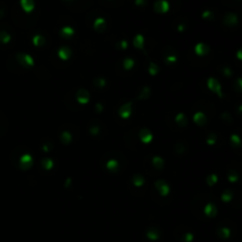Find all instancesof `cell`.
I'll return each mask as SVG.
<instances>
[{
  "label": "cell",
  "instance_id": "603a6c76",
  "mask_svg": "<svg viewBox=\"0 0 242 242\" xmlns=\"http://www.w3.org/2000/svg\"><path fill=\"white\" fill-rule=\"evenodd\" d=\"M153 165H154L156 169H162L163 165H164V160L160 156H155L153 158Z\"/></svg>",
  "mask_w": 242,
  "mask_h": 242
},
{
  "label": "cell",
  "instance_id": "277c9868",
  "mask_svg": "<svg viewBox=\"0 0 242 242\" xmlns=\"http://www.w3.org/2000/svg\"><path fill=\"white\" fill-rule=\"evenodd\" d=\"M170 8V4L169 1L166 0H157L154 5V10L156 13H160V14H163V13H166Z\"/></svg>",
  "mask_w": 242,
  "mask_h": 242
},
{
  "label": "cell",
  "instance_id": "83f0119b",
  "mask_svg": "<svg viewBox=\"0 0 242 242\" xmlns=\"http://www.w3.org/2000/svg\"><path fill=\"white\" fill-rule=\"evenodd\" d=\"M221 200L223 201V202H229L233 200V193H231L230 190H226V191H223V194L221 195Z\"/></svg>",
  "mask_w": 242,
  "mask_h": 242
},
{
  "label": "cell",
  "instance_id": "b9f144b4",
  "mask_svg": "<svg viewBox=\"0 0 242 242\" xmlns=\"http://www.w3.org/2000/svg\"><path fill=\"white\" fill-rule=\"evenodd\" d=\"M96 110H97V112H102V111H103V105H102L100 103H97V104H96Z\"/></svg>",
  "mask_w": 242,
  "mask_h": 242
},
{
  "label": "cell",
  "instance_id": "d6a6232c",
  "mask_svg": "<svg viewBox=\"0 0 242 242\" xmlns=\"http://www.w3.org/2000/svg\"><path fill=\"white\" fill-rule=\"evenodd\" d=\"M149 95H150V89L149 88H144L143 91L141 92V95L138 96L141 99H144V98H148L149 97Z\"/></svg>",
  "mask_w": 242,
  "mask_h": 242
},
{
  "label": "cell",
  "instance_id": "2e32d148",
  "mask_svg": "<svg viewBox=\"0 0 242 242\" xmlns=\"http://www.w3.org/2000/svg\"><path fill=\"white\" fill-rule=\"evenodd\" d=\"M224 22L229 26L236 25L237 24V15L234 14V13H227L226 17H224Z\"/></svg>",
  "mask_w": 242,
  "mask_h": 242
},
{
  "label": "cell",
  "instance_id": "c3c4849f",
  "mask_svg": "<svg viewBox=\"0 0 242 242\" xmlns=\"http://www.w3.org/2000/svg\"><path fill=\"white\" fill-rule=\"evenodd\" d=\"M237 58L239 59H241L242 57H241V50H239V52H237Z\"/></svg>",
  "mask_w": 242,
  "mask_h": 242
},
{
  "label": "cell",
  "instance_id": "8992f818",
  "mask_svg": "<svg viewBox=\"0 0 242 242\" xmlns=\"http://www.w3.org/2000/svg\"><path fill=\"white\" fill-rule=\"evenodd\" d=\"M77 102L79 104H88L89 102H90V98H91V96H90V93H89V91H86L85 89H82V90H78L77 91Z\"/></svg>",
  "mask_w": 242,
  "mask_h": 242
},
{
  "label": "cell",
  "instance_id": "e0dca14e",
  "mask_svg": "<svg viewBox=\"0 0 242 242\" xmlns=\"http://www.w3.org/2000/svg\"><path fill=\"white\" fill-rule=\"evenodd\" d=\"M175 122H176L177 125L180 126H186L187 125V117L183 112H178L176 116H175Z\"/></svg>",
  "mask_w": 242,
  "mask_h": 242
},
{
  "label": "cell",
  "instance_id": "1f68e13d",
  "mask_svg": "<svg viewBox=\"0 0 242 242\" xmlns=\"http://www.w3.org/2000/svg\"><path fill=\"white\" fill-rule=\"evenodd\" d=\"M176 62H177V57L175 55H166V58H165V63H168V64H174Z\"/></svg>",
  "mask_w": 242,
  "mask_h": 242
},
{
  "label": "cell",
  "instance_id": "3957f363",
  "mask_svg": "<svg viewBox=\"0 0 242 242\" xmlns=\"http://www.w3.org/2000/svg\"><path fill=\"white\" fill-rule=\"evenodd\" d=\"M18 62L20 63V65L25 67H32L34 66V59L31 55L29 53H19L18 55Z\"/></svg>",
  "mask_w": 242,
  "mask_h": 242
},
{
  "label": "cell",
  "instance_id": "7402d4cb",
  "mask_svg": "<svg viewBox=\"0 0 242 242\" xmlns=\"http://www.w3.org/2000/svg\"><path fill=\"white\" fill-rule=\"evenodd\" d=\"M60 34H62L63 37H65V38H70V37H72V35L75 34V30H73L72 27H70V26H64V27L60 30Z\"/></svg>",
  "mask_w": 242,
  "mask_h": 242
},
{
  "label": "cell",
  "instance_id": "6da1fadb",
  "mask_svg": "<svg viewBox=\"0 0 242 242\" xmlns=\"http://www.w3.org/2000/svg\"><path fill=\"white\" fill-rule=\"evenodd\" d=\"M207 86H208V89H209L211 92L216 93L219 97H222V96H223V95H222V89H221L220 82H219L216 78H214V77L208 78V80H207Z\"/></svg>",
  "mask_w": 242,
  "mask_h": 242
},
{
  "label": "cell",
  "instance_id": "bcb514c9",
  "mask_svg": "<svg viewBox=\"0 0 242 242\" xmlns=\"http://www.w3.org/2000/svg\"><path fill=\"white\" fill-rule=\"evenodd\" d=\"M43 151H45V153H49V151H50V146H49L47 144H44V145H43Z\"/></svg>",
  "mask_w": 242,
  "mask_h": 242
},
{
  "label": "cell",
  "instance_id": "60d3db41",
  "mask_svg": "<svg viewBox=\"0 0 242 242\" xmlns=\"http://www.w3.org/2000/svg\"><path fill=\"white\" fill-rule=\"evenodd\" d=\"M135 4L137 6H144L145 5V0H135Z\"/></svg>",
  "mask_w": 242,
  "mask_h": 242
},
{
  "label": "cell",
  "instance_id": "ac0fdd59",
  "mask_svg": "<svg viewBox=\"0 0 242 242\" xmlns=\"http://www.w3.org/2000/svg\"><path fill=\"white\" fill-rule=\"evenodd\" d=\"M60 141H62V143L63 144L71 143V141H72V135H71V132L67 131V130L62 132V133H60Z\"/></svg>",
  "mask_w": 242,
  "mask_h": 242
},
{
  "label": "cell",
  "instance_id": "ba28073f",
  "mask_svg": "<svg viewBox=\"0 0 242 242\" xmlns=\"http://www.w3.org/2000/svg\"><path fill=\"white\" fill-rule=\"evenodd\" d=\"M139 139H141V142L144 144L151 143V141L154 139V136H153V133H151L150 130H148V129H142V130L139 131Z\"/></svg>",
  "mask_w": 242,
  "mask_h": 242
},
{
  "label": "cell",
  "instance_id": "ab89813d",
  "mask_svg": "<svg viewBox=\"0 0 242 242\" xmlns=\"http://www.w3.org/2000/svg\"><path fill=\"white\" fill-rule=\"evenodd\" d=\"M237 178H239V177H237L236 174H230V175L228 176V181H229V182H236Z\"/></svg>",
  "mask_w": 242,
  "mask_h": 242
},
{
  "label": "cell",
  "instance_id": "52a82bcc",
  "mask_svg": "<svg viewBox=\"0 0 242 242\" xmlns=\"http://www.w3.org/2000/svg\"><path fill=\"white\" fill-rule=\"evenodd\" d=\"M19 163H20V168L22 169H30L33 164V157L32 155L30 154H24L20 157V161H19Z\"/></svg>",
  "mask_w": 242,
  "mask_h": 242
},
{
  "label": "cell",
  "instance_id": "4316f807",
  "mask_svg": "<svg viewBox=\"0 0 242 242\" xmlns=\"http://www.w3.org/2000/svg\"><path fill=\"white\" fill-rule=\"evenodd\" d=\"M135 66V60L132 58H125L123 62V67L125 70H131L132 67Z\"/></svg>",
  "mask_w": 242,
  "mask_h": 242
},
{
  "label": "cell",
  "instance_id": "ee69618b",
  "mask_svg": "<svg viewBox=\"0 0 242 242\" xmlns=\"http://www.w3.org/2000/svg\"><path fill=\"white\" fill-rule=\"evenodd\" d=\"M184 29H186V26L183 25V24H181V25H178V27H177V30L180 31V32H183L184 31Z\"/></svg>",
  "mask_w": 242,
  "mask_h": 242
},
{
  "label": "cell",
  "instance_id": "f6af8a7d",
  "mask_svg": "<svg viewBox=\"0 0 242 242\" xmlns=\"http://www.w3.org/2000/svg\"><path fill=\"white\" fill-rule=\"evenodd\" d=\"M223 71H224V73H226V76H228V77H229V76H231V75H233V72H231L230 70H229V69H224V70H223Z\"/></svg>",
  "mask_w": 242,
  "mask_h": 242
},
{
  "label": "cell",
  "instance_id": "8d00e7d4",
  "mask_svg": "<svg viewBox=\"0 0 242 242\" xmlns=\"http://www.w3.org/2000/svg\"><path fill=\"white\" fill-rule=\"evenodd\" d=\"M213 12L211 11H204L202 13V18H204V19H211L213 18Z\"/></svg>",
  "mask_w": 242,
  "mask_h": 242
},
{
  "label": "cell",
  "instance_id": "cb8c5ba5",
  "mask_svg": "<svg viewBox=\"0 0 242 242\" xmlns=\"http://www.w3.org/2000/svg\"><path fill=\"white\" fill-rule=\"evenodd\" d=\"M132 183L136 188H141L144 186V178L141 175H135L132 178Z\"/></svg>",
  "mask_w": 242,
  "mask_h": 242
},
{
  "label": "cell",
  "instance_id": "5b68a950",
  "mask_svg": "<svg viewBox=\"0 0 242 242\" xmlns=\"http://www.w3.org/2000/svg\"><path fill=\"white\" fill-rule=\"evenodd\" d=\"M132 113V103H125L123 104L119 110H118V116L122 119H128Z\"/></svg>",
  "mask_w": 242,
  "mask_h": 242
},
{
  "label": "cell",
  "instance_id": "d4e9b609",
  "mask_svg": "<svg viewBox=\"0 0 242 242\" xmlns=\"http://www.w3.org/2000/svg\"><path fill=\"white\" fill-rule=\"evenodd\" d=\"M217 181H219V177H217L216 174H211V175H209V176L206 178V182H207V184L209 187H213L214 184H216Z\"/></svg>",
  "mask_w": 242,
  "mask_h": 242
},
{
  "label": "cell",
  "instance_id": "4fadbf2b",
  "mask_svg": "<svg viewBox=\"0 0 242 242\" xmlns=\"http://www.w3.org/2000/svg\"><path fill=\"white\" fill-rule=\"evenodd\" d=\"M20 6L26 13H31L34 10V0H20Z\"/></svg>",
  "mask_w": 242,
  "mask_h": 242
},
{
  "label": "cell",
  "instance_id": "7a4b0ae2",
  "mask_svg": "<svg viewBox=\"0 0 242 242\" xmlns=\"http://www.w3.org/2000/svg\"><path fill=\"white\" fill-rule=\"evenodd\" d=\"M155 187H156L157 193H158L162 197L168 196L169 193H170V187H169V184H168L165 181H163V180H158V181L155 183Z\"/></svg>",
  "mask_w": 242,
  "mask_h": 242
},
{
  "label": "cell",
  "instance_id": "484cf974",
  "mask_svg": "<svg viewBox=\"0 0 242 242\" xmlns=\"http://www.w3.org/2000/svg\"><path fill=\"white\" fill-rule=\"evenodd\" d=\"M158 71H160V67L157 64H155V63H150V65L148 67V72H149V75L150 76H156L157 73H158Z\"/></svg>",
  "mask_w": 242,
  "mask_h": 242
},
{
  "label": "cell",
  "instance_id": "7bdbcfd3",
  "mask_svg": "<svg viewBox=\"0 0 242 242\" xmlns=\"http://www.w3.org/2000/svg\"><path fill=\"white\" fill-rule=\"evenodd\" d=\"M184 240H187V241H191L193 240V234H186V236H184Z\"/></svg>",
  "mask_w": 242,
  "mask_h": 242
},
{
  "label": "cell",
  "instance_id": "8fae6325",
  "mask_svg": "<svg viewBox=\"0 0 242 242\" xmlns=\"http://www.w3.org/2000/svg\"><path fill=\"white\" fill-rule=\"evenodd\" d=\"M193 121L195 124H197V125H204L206 124V122H207V116L204 115V112H202V111H197L194 116H193Z\"/></svg>",
  "mask_w": 242,
  "mask_h": 242
},
{
  "label": "cell",
  "instance_id": "74e56055",
  "mask_svg": "<svg viewBox=\"0 0 242 242\" xmlns=\"http://www.w3.org/2000/svg\"><path fill=\"white\" fill-rule=\"evenodd\" d=\"M99 131H100V128H99V126H97V125H95V126H91V128H90V133H91V135H97Z\"/></svg>",
  "mask_w": 242,
  "mask_h": 242
},
{
  "label": "cell",
  "instance_id": "d590c367",
  "mask_svg": "<svg viewBox=\"0 0 242 242\" xmlns=\"http://www.w3.org/2000/svg\"><path fill=\"white\" fill-rule=\"evenodd\" d=\"M229 234H230V230H229L228 228H222L220 230V235L221 236H223V237H228Z\"/></svg>",
  "mask_w": 242,
  "mask_h": 242
},
{
  "label": "cell",
  "instance_id": "f1b7e54d",
  "mask_svg": "<svg viewBox=\"0 0 242 242\" xmlns=\"http://www.w3.org/2000/svg\"><path fill=\"white\" fill-rule=\"evenodd\" d=\"M0 40H1V43L6 44V43H8L11 40V35L6 32H1L0 33Z\"/></svg>",
  "mask_w": 242,
  "mask_h": 242
},
{
  "label": "cell",
  "instance_id": "9a60e30c",
  "mask_svg": "<svg viewBox=\"0 0 242 242\" xmlns=\"http://www.w3.org/2000/svg\"><path fill=\"white\" fill-rule=\"evenodd\" d=\"M132 44L136 49H143L144 47V37L142 34H136L133 37V40H132Z\"/></svg>",
  "mask_w": 242,
  "mask_h": 242
},
{
  "label": "cell",
  "instance_id": "e575fe53",
  "mask_svg": "<svg viewBox=\"0 0 242 242\" xmlns=\"http://www.w3.org/2000/svg\"><path fill=\"white\" fill-rule=\"evenodd\" d=\"M146 235H148V237H149V239H151V240H156V239L158 237V234H157V231H155V230H149Z\"/></svg>",
  "mask_w": 242,
  "mask_h": 242
},
{
  "label": "cell",
  "instance_id": "9c48e42d",
  "mask_svg": "<svg viewBox=\"0 0 242 242\" xmlns=\"http://www.w3.org/2000/svg\"><path fill=\"white\" fill-rule=\"evenodd\" d=\"M194 51H195V53L198 57H203V55H206L209 52V47H208V45H206L204 43H197V44L195 45V47H194Z\"/></svg>",
  "mask_w": 242,
  "mask_h": 242
},
{
  "label": "cell",
  "instance_id": "ffe728a7",
  "mask_svg": "<svg viewBox=\"0 0 242 242\" xmlns=\"http://www.w3.org/2000/svg\"><path fill=\"white\" fill-rule=\"evenodd\" d=\"M118 165H119V163H118L117 160L111 158V160H109V161L106 162V169L110 170V171H116V170L118 169Z\"/></svg>",
  "mask_w": 242,
  "mask_h": 242
},
{
  "label": "cell",
  "instance_id": "30bf717a",
  "mask_svg": "<svg viewBox=\"0 0 242 242\" xmlns=\"http://www.w3.org/2000/svg\"><path fill=\"white\" fill-rule=\"evenodd\" d=\"M71 55H72V51H71L67 46L60 47V49L58 50V52H57V55H58L59 59H62V60H69Z\"/></svg>",
  "mask_w": 242,
  "mask_h": 242
},
{
  "label": "cell",
  "instance_id": "44dd1931",
  "mask_svg": "<svg viewBox=\"0 0 242 242\" xmlns=\"http://www.w3.org/2000/svg\"><path fill=\"white\" fill-rule=\"evenodd\" d=\"M42 165H43V168H44L45 170L50 171V170L53 169L55 162H53V160H51V158H44V160L42 161Z\"/></svg>",
  "mask_w": 242,
  "mask_h": 242
},
{
  "label": "cell",
  "instance_id": "f546056e",
  "mask_svg": "<svg viewBox=\"0 0 242 242\" xmlns=\"http://www.w3.org/2000/svg\"><path fill=\"white\" fill-rule=\"evenodd\" d=\"M93 84H95V86H97V88H104V86L106 85V82H105L104 78H97V79L93 82Z\"/></svg>",
  "mask_w": 242,
  "mask_h": 242
},
{
  "label": "cell",
  "instance_id": "f35d334b",
  "mask_svg": "<svg viewBox=\"0 0 242 242\" xmlns=\"http://www.w3.org/2000/svg\"><path fill=\"white\" fill-rule=\"evenodd\" d=\"M118 46L121 47L122 50H126V49H128V46H129V43H128L126 40H121V42L118 43Z\"/></svg>",
  "mask_w": 242,
  "mask_h": 242
},
{
  "label": "cell",
  "instance_id": "5bb4252c",
  "mask_svg": "<svg viewBox=\"0 0 242 242\" xmlns=\"http://www.w3.org/2000/svg\"><path fill=\"white\" fill-rule=\"evenodd\" d=\"M105 26H106V22L104 18H97L95 22H93V29L98 32H102L105 30Z\"/></svg>",
  "mask_w": 242,
  "mask_h": 242
},
{
  "label": "cell",
  "instance_id": "4dcf8cb0",
  "mask_svg": "<svg viewBox=\"0 0 242 242\" xmlns=\"http://www.w3.org/2000/svg\"><path fill=\"white\" fill-rule=\"evenodd\" d=\"M216 139H217L216 135L215 133H210L209 136H208V138H207V144L208 145H214V144L216 143Z\"/></svg>",
  "mask_w": 242,
  "mask_h": 242
},
{
  "label": "cell",
  "instance_id": "7c38bea8",
  "mask_svg": "<svg viewBox=\"0 0 242 242\" xmlns=\"http://www.w3.org/2000/svg\"><path fill=\"white\" fill-rule=\"evenodd\" d=\"M203 211H204V214H206L208 217H214V216L216 215V213H217V209H216V206H215L214 203L209 202V203H207V204L204 206Z\"/></svg>",
  "mask_w": 242,
  "mask_h": 242
},
{
  "label": "cell",
  "instance_id": "7dc6e473",
  "mask_svg": "<svg viewBox=\"0 0 242 242\" xmlns=\"http://www.w3.org/2000/svg\"><path fill=\"white\" fill-rule=\"evenodd\" d=\"M70 183H71V178H67V181H66V187H69L70 186Z\"/></svg>",
  "mask_w": 242,
  "mask_h": 242
},
{
  "label": "cell",
  "instance_id": "836d02e7",
  "mask_svg": "<svg viewBox=\"0 0 242 242\" xmlns=\"http://www.w3.org/2000/svg\"><path fill=\"white\" fill-rule=\"evenodd\" d=\"M230 141H231V143L236 144V145H240V144H241V138H240L237 135H231Z\"/></svg>",
  "mask_w": 242,
  "mask_h": 242
},
{
  "label": "cell",
  "instance_id": "d6986e66",
  "mask_svg": "<svg viewBox=\"0 0 242 242\" xmlns=\"http://www.w3.org/2000/svg\"><path fill=\"white\" fill-rule=\"evenodd\" d=\"M32 43L35 47H40L45 44V38L40 34H35L34 37L32 38Z\"/></svg>",
  "mask_w": 242,
  "mask_h": 242
}]
</instances>
